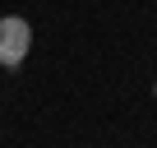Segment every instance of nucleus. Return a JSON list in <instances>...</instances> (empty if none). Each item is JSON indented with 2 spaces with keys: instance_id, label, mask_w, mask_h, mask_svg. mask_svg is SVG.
Instances as JSON below:
<instances>
[{
  "instance_id": "nucleus-1",
  "label": "nucleus",
  "mask_w": 157,
  "mask_h": 148,
  "mask_svg": "<svg viewBox=\"0 0 157 148\" xmlns=\"http://www.w3.org/2000/svg\"><path fill=\"white\" fill-rule=\"evenodd\" d=\"M33 56V23L23 14H0V69H19Z\"/></svg>"
},
{
  "instance_id": "nucleus-2",
  "label": "nucleus",
  "mask_w": 157,
  "mask_h": 148,
  "mask_svg": "<svg viewBox=\"0 0 157 148\" xmlns=\"http://www.w3.org/2000/svg\"><path fill=\"white\" fill-rule=\"evenodd\" d=\"M152 102H157V79H152Z\"/></svg>"
}]
</instances>
